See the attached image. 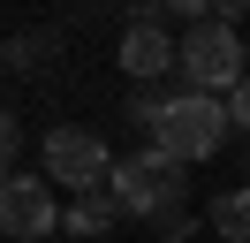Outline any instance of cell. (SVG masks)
I'll list each match as a JSON object with an SVG mask.
<instances>
[{
  "mask_svg": "<svg viewBox=\"0 0 250 243\" xmlns=\"http://www.w3.org/2000/svg\"><path fill=\"white\" fill-rule=\"evenodd\" d=\"M99 190L114 197V213H122V220H152V228H167L174 243H189V182H182V167H174L167 152L114 160Z\"/></svg>",
  "mask_w": 250,
  "mask_h": 243,
  "instance_id": "6da1fadb",
  "label": "cell"
},
{
  "mask_svg": "<svg viewBox=\"0 0 250 243\" xmlns=\"http://www.w3.org/2000/svg\"><path fill=\"white\" fill-rule=\"evenodd\" d=\"M228 137L235 129H228V114H220L212 91H167V106H159V122H152V152H167L174 167L212 160Z\"/></svg>",
  "mask_w": 250,
  "mask_h": 243,
  "instance_id": "7a4b0ae2",
  "label": "cell"
},
{
  "mask_svg": "<svg viewBox=\"0 0 250 243\" xmlns=\"http://www.w3.org/2000/svg\"><path fill=\"white\" fill-rule=\"evenodd\" d=\"M167 76L182 91H228L235 76H243V30H235V23H212V15L189 23V38L174 46V69Z\"/></svg>",
  "mask_w": 250,
  "mask_h": 243,
  "instance_id": "3957f363",
  "label": "cell"
},
{
  "mask_svg": "<svg viewBox=\"0 0 250 243\" xmlns=\"http://www.w3.org/2000/svg\"><path fill=\"white\" fill-rule=\"evenodd\" d=\"M53 220H61L53 182H38V175H23V167H8V175H0V236L38 243V236H53Z\"/></svg>",
  "mask_w": 250,
  "mask_h": 243,
  "instance_id": "277c9868",
  "label": "cell"
},
{
  "mask_svg": "<svg viewBox=\"0 0 250 243\" xmlns=\"http://www.w3.org/2000/svg\"><path fill=\"white\" fill-rule=\"evenodd\" d=\"M114 167V152L99 145L91 129H76V122H61V129H46V182H68V190H99Z\"/></svg>",
  "mask_w": 250,
  "mask_h": 243,
  "instance_id": "5b68a950",
  "label": "cell"
},
{
  "mask_svg": "<svg viewBox=\"0 0 250 243\" xmlns=\"http://www.w3.org/2000/svg\"><path fill=\"white\" fill-rule=\"evenodd\" d=\"M122 69L137 76V84H159V76L174 69V38L159 23H129L122 30Z\"/></svg>",
  "mask_w": 250,
  "mask_h": 243,
  "instance_id": "8992f818",
  "label": "cell"
},
{
  "mask_svg": "<svg viewBox=\"0 0 250 243\" xmlns=\"http://www.w3.org/2000/svg\"><path fill=\"white\" fill-rule=\"evenodd\" d=\"M53 228H68V236L83 243V236H114V228H122V213H114V197H106V190H76V205H68Z\"/></svg>",
  "mask_w": 250,
  "mask_h": 243,
  "instance_id": "52a82bcc",
  "label": "cell"
},
{
  "mask_svg": "<svg viewBox=\"0 0 250 243\" xmlns=\"http://www.w3.org/2000/svg\"><path fill=\"white\" fill-rule=\"evenodd\" d=\"M212 236H220V243H243V236H250V197H243V190H220V197H212Z\"/></svg>",
  "mask_w": 250,
  "mask_h": 243,
  "instance_id": "ba28073f",
  "label": "cell"
},
{
  "mask_svg": "<svg viewBox=\"0 0 250 243\" xmlns=\"http://www.w3.org/2000/svg\"><path fill=\"white\" fill-rule=\"evenodd\" d=\"M53 46H61L53 30H31V38H16V46H0V61H16V69H46V61H53Z\"/></svg>",
  "mask_w": 250,
  "mask_h": 243,
  "instance_id": "9c48e42d",
  "label": "cell"
},
{
  "mask_svg": "<svg viewBox=\"0 0 250 243\" xmlns=\"http://www.w3.org/2000/svg\"><path fill=\"white\" fill-rule=\"evenodd\" d=\"M159 106H167V91H152V84H144V91H137V99H129V106H122V114H129V122H137V129H152V122H159Z\"/></svg>",
  "mask_w": 250,
  "mask_h": 243,
  "instance_id": "30bf717a",
  "label": "cell"
},
{
  "mask_svg": "<svg viewBox=\"0 0 250 243\" xmlns=\"http://www.w3.org/2000/svg\"><path fill=\"white\" fill-rule=\"evenodd\" d=\"M16 152H23V122H16V114H0V175L16 167Z\"/></svg>",
  "mask_w": 250,
  "mask_h": 243,
  "instance_id": "8fae6325",
  "label": "cell"
},
{
  "mask_svg": "<svg viewBox=\"0 0 250 243\" xmlns=\"http://www.w3.org/2000/svg\"><path fill=\"white\" fill-rule=\"evenodd\" d=\"M152 15H182V23H205L212 0H152Z\"/></svg>",
  "mask_w": 250,
  "mask_h": 243,
  "instance_id": "7c38bea8",
  "label": "cell"
},
{
  "mask_svg": "<svg viewBox=\"0 0 250 243\" xmlns=\"http://www.w3.org/2000/svg\"><path fill=\"white\" fill-rule=\"evenodd\" d=\"M243 8H250V0H212V23H235Z\"/></svg>",
  "mask_w": 250,
  "mask_h": 243,
  "instance_id": "4fadbf2b",
  "label": "cell"
},
{
  "mask_svg": "<svg viewBox=\"0 0 250 243\" xmlns=\"http://www.w3.org/2000/svg\"><path fill=\"white\" fill-rule=\"evenodd\" d=\"M0 69H8V61H0Z\"/></svg>",
  "mask_w": 250,
  "mask_h": 243,
  "instance_id": "5bb4252c",
  "label": "cell"
}]
</instances>
